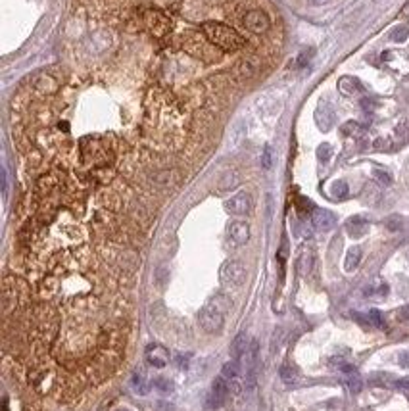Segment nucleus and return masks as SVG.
Here are the masks:
<instances>
[{
	"label": "nucleus",
	"mask_w": 409,
	"mask_h": 411,
	"mask_svg": "<svg viewBox=\"0 0 409 411\" xmlns=\"http://www.w3.org/2000/svg\"><path fill=\"white\" fill-rule=\"evenodd\" d=\"M331 194L335 196L336 200H344V198L350 194L348 183H344V181H335L333 187H331Z\"/></svg>",
	"instance_id": "nucleus-21"
},
{
	"label": "nucleus",
	"mask_w": 409,
	"mask_h": 411,
	"mask_svg": "<svg viewBox=\"0 0 409 411\" xmlns=\"http://www.w3.org/2000/svg\"><path fill=\"white\" fill-rule=\"evenodd\" d=\"M152 386H154L156 390L163 392V394H167V392H173V388H175L173 381H171V379H167V377H156V379H154V382H152Z\"/></svg>",
	"instance_id": "nucleus-22"
},
{
	"label": "nucleus",
	"mask_w": 409,
	"mask_h": 411,
	"mask_svg": "<svg viewBox=\"0 0 409 411\" xmlns=\"http://www.w3.org/2000/svg\"><path fill=\"white\" fill-rule=\"evenodd\" d=\"M156 411H175V410H173V406H171V404H167V402H160V404L156 406Z\"/></svg>",
	"instance_id": "nucleus-34"
},
{
	"label": "nucleus",
	"mask_w": 409,
	"mask_h": 411,
	"mask_svg": "<svg viewBox=\"0 0 409 411\" xmlns=\"http://www.w3.org/2000/svg\"><path fill=\"white\" fill-rule=\"evenodd\" d=\"M338 90L344 94V96H353V94H357V92H363V85L359 83V79L357 77H342L340 81H338Z\"/></svg>",
	"instance_id": "nucleus-14"
},
{
	"label": "nucleus",
	"mask_w": 409,
	"mask_h": 411,
	"mask_svg": "<svg viewBox=\"0 0 409 411\" xmlns=\"http://www.w3.org/2000/svg\"><path fill=\"white\" fill-rule=\"evenodd\" d=\"M315 121H317L321 131H329L331 129V125L335 121V112L329 108V104H319V108L315 110Z\"/></svg>",
	"instance_id": "nucleus-13"
},
{
	"label": "nucleus",
	"mask_w": 409,
	"mask_h": 411,
	"mask_svg": "<svg viewBox=\"0 0 409 411\" xmlns=\"http://www.w3.org/2000/svg\"><path fill=\"white\" fill-rule=\"evenodd\" d=\"M367 321H369V325H373V327H377V329H384V327H386L384 317H382V313H380L379 309H371L369 315H367Z\"/></svg>",
	"instance_id": "nucleus-23"
},
{
	"label": "nucleus",
	"mask_w": 409,
	"mask_h": 411,
	"mask_svg": "<svg viewBox=\"0 0 409 411\" xmlns=\"http://www.w3.org/2000/svg\"><path fill=\"white\" fill-rule=\"evenodd\" d=\"M229 394H231V384H229V381L223 375L221 377H215L213 382H211V390H209V394L205 398V408L207 410H217V408H221L227 402Z\"/></svg>",
	"instance_id": "nucleus-4"
},
{
	"label": "nucleus",
	"mask_w": 409,
	"mask_h": 411,
	"mask_svg": "<svg viewBox=\"0 0 409 411\" xmlns=\"http://www.w3.org/2000/svg\"><path fill=\"white\" fill-rule=\"evenodd\" d=\"M311 264H313V256H311V252H309V250L302 252V256H300V260H298V271H300V275H307V273L311 271Z\"/></svg>",
	"instance_id": "nucleus-20"
},
{
	"label": "nucleus",
	"mask_w": 409,
	"mask_h": 411,
	"mask_svg": "<svg viewBox=\"0 0 409 411\" xmlns=\"http://www.w3.org/2000/svg\"><path fill=\"white\" fill-rule=\"evenodd\" d=\"M398 317H400V319H409V304L408 306H404V308H400Z\"/></svg>",
	"instance_id": "nucleus-35"
},
{
	"label": "nucleus",
	"mask_w": 409,
	"mask_h": 411,
	"mask_svg": "<svg viewBox=\"0 0 409 411\" xmlns=\"http://www.w3.org/2000/svg\"><path fill=\"white\" fill-rule=\"evenodd\" d=\"M246 279V267L238 260H229L221 265L219 280L225 286H240Z\"/></svg>",
	"instance_id": "nucleus-3"
},
{
	"label": "nucleus",
	"mask_w": 409,
	"mask_h": 411,
	"mask_svg": "<svg viewBox=\"0 0 409 411\" xmlns=\"http://www.w3.org/2000/svg\"><path fill=\"white\" fill-rule=\"evenodd\" d=\"M227 235H229V238L233 240L234 244H246L250 238V225L246 223V221H231L229 223V227H227Z\"/></svg>",
	"instance_id": "nucleus-9"
},
{
	"label": "nucleus",
	"mask_w": 409,
	"mask_h": 411,
	"mask_svg": "<svg viewBox=\"0 0 409 411\" xmlns=\"http://www.w3.org/2000/svg\"><path fill=\"white\" fill-rule=\"evenodd\" d=\"M278 375H280V381L284 382V384H294V382L298 381V371H296L290 363L280 365V369H278Z\"/></svg>",
	"instance_id": "nucleus-18"
},
{
	"label": "nucleus",
	"mask_w": 409,
	"mask_h": 411,
	"mask_svg": "<svg viewBox=\"0 0 409 411\" xmlns=\"http://www.w3.org/2000/svg\"><path fill=\"white\" fill-rule=\"evenodd\" d=\"M369 231V221L361 215H353L350 219L346 221V233L351 236V238H361Z\"/></svg>",
	"instance_id": "nucleus-12"
},
{
	"label": "nucleus",
	"mask_w": 409,
	"mask_h": 411,
	"mask_svg": "<svg viewBox=\"0 0 409 411\" xmlns=\"http://www.w3.org/2000/svg\"><path fill=\"white\" fill-rule=\"evenodd\" d=\"M144 359L152 367L163 369L169 363V352L163 346H160V344H150L146 348V352H144Z\"/></svg>",
	"instance_id": "nucleus-8"
},
{
	"label": "nucleus",
	"mask_w": 409,
	"mask_h": 411,
	"mask_svg": "<svg viewBox=\"0 0 409 411\" xmlns=\"http://www.w3.org/2000/svg\"><path fill=\"white\" fill-rule=\"evenodd\" d=\"M331 156H333V146L331 144H321V146L317 148V158H319V162L327 163L329 160H331Z\"/></svg>",
	"instance_id": "nucleus-25"
},
{
	"label": "nucleus",
	"mask_w": 409,
	"mask_h": 411,
	"mask_svg": "<svg viewBox=\"0 0 409 411\" xmlns=\"http://www.w3.org/2000/svg\"><path fill=\"white\" fill-rule=\"evenodd\" d=\"M262 165H263V169H271V165H273V148H271V146L263 148Z\"/></svg>",
	"instance_id": "nucleus-26"
},
{
	"label": "nucleus",
	"mask_w": 409,
	"mask_h": 411,
	"mask_svg": "<svg viewBox=\"0 0 409 411\" xmlns=\"http://www.w3.org/2000/svg\"><path fill=\"white\" fill-rule=\"evenodd\" d=\"M313 225L317 231H331L336 225V215L329 209H321L317 207L313 211Z\"/></svg>",
	"instance_id": "nucleus-10"
},
{
	"label": "nucleus",
	"mask_w": 409,
	"mask_h": 411,
	"mask_svg": "<svg viewBox=\"0 0 409 411\" xmlns=\"http://www.w3.org/2000/svg\"><path fill=\"white\" fill-rule=\"evenodd\" d=\"M398 361H400V365H402L404 369H409V350L400 353V355H398Z\"/></svg>",
	"instance_id": "nucleus-31"
},
{
	"label": "nucleus",
	"mask_w": 409,
	"mask_h": 411,
	"mask_svg": "<svg viewBox=\"0 0 409 411\" xmlns=\"http://www.w3.org/2000/svg\"><path fill=\"white\" fill-rule=\"evenodd\" d=\"M221 375L231 382V386L234 388V392H240V386L236 384V381L242 377V369H240V363L236 359H229L227 363H223L221 367Z\"/></svg>",
	"instance_id": "nucleus-11"
},
{
	"label": "nucleus",
	"mask_w": 409,
	"mask_h": 411,
	"mask_svg": "<svg viewBox=\"0 0 409 411\" xmlns=\"http://www.w3.org/2000/svg\"><path fill=\"white\" fill-rule=\"evenodd\" d=\"M331 0H307V4L309 6H325V4H329Z\"/></svg>",
	"instance_id": "nucleus-36"
},
{
	"label": "nucleus",
	"mask_w": 409,
	"mask_h": 411,
	"mask_svg": "<svg viewBox=\"0 0 409 411\" xmlns=\"http://www.w3.org/2000/svg\"><path fill=\"white\" fill-rule=\"evenodd\" d=\"M313 56V50H306V52H302L300 54V58H298V66H306L307 60Z\"/></svg>",
	"instance_id": "nucleus-33"
},
{
	"label": "nucleus",
	"mask_w": 409,
	"mask_h": 411,
	"mask_svg": "<svg viewBox=\"0 0 409 411\" xmlns=\"http://www.w3.org/2000/svg\"><path fill=\"white\" fill-rule=\"evenodd\" d=\"M402 15H404V17H409V2L402 8Z\"/></svg>",
	"instance_id": "nucleus-37"
},
{
	"label": "nucleus",
	"mask_w": 409,
	"mask_h": 411,
	"mask_svg": "<svg viewBox=\"0 0 409 411\" xmlns=\"http://www.w3.org/2000/svg\"><path fill=\"white\" fill-rule=\"evenodd\" d=\"M116 411H131V410H116Z\"/></svg>",
	"instance_id": "nucleus-38"
},
{
	"label": "nucleus",
	"mask_w": 409,
	"mask_h": 411,
	"mask_svg": "<svg viewBox=\"0 0 409 411\" xmlns=\"http://www.w3.org/2000/svg\"><path fill=\"white\" fill-rule=\"evenodd\" d=\"M409 35V25H400L392 31V41L394 43H404Z\"/></svg>",
	"instance_id": "nucleus-24"
},
{
	"label": "nucleus",
	"mask_w": 409,
	"mask_h": 411,
	"mask_svg": "<svg viewBox=\"0 0 409 411\" xmlns=\"http://www.w3.org/2000/svg\"><path fill=\"white\" fill-rule=\"evenodd\" d=\"M262 66H263V58L260 54H250L246 58L238 60L236 66L233 69V75L236 79L244 81V79H252L256 75L262 71Z\"/></svg>",
	"instance_id": "nucleus-5"
},
{
	"label": "nucleus",
	"mask_w": 409,
	"mask_h": 411,
	"mask_svg": "<svg viewBox=\"0 0 409 411\" xmlns=\"http://www.w3.org/2000/svg\"><path fill=\"white\" fill-rule=\"evenodd\" d=\"M231 302L227 296H215L211 298L209 302H205V306L200 311V317H198V323L204 329L205 333H219L223 329V323H225V311L229 309Z\"/></svg>",
	"instance_id": "nucleus-2"
},
{
	"label": "nucleus",
	"mask_w": 409,
	"mask_h": 411,
	"mask_svg": "<svg viewBox=\"0 0 409 411\" xmlns=\"http://www.w3.org/2000/svg\"><path fill=\"white\" fill-rule=\"evenodd\" d=\"M131 386H133V390H135L136 394H142V396L146 394L148 392V381H146L144 371H135V373H133Z\"/></svg>",
	"instance_id": "nucleus-17"
},
{
	"label": "nucleus",
	"mask_w": 409,
	"mask_h": 411,
	"mask_svg": "<svg viewBox=\"0 0 409 411\" xmlns=\"http://www.w3.org/2000/svg\"><path fill=\"white\" fill-rule=\"evenodd\" d=\"M346 388L350 390L351 394H359L361 392V388H363V381L359 379V375L357 373H351V375H346Z\"/></svg>",
	"instance_id": "nucleus-19"
},
{
	"label": "nucleus",
	"mask_w": 409,
	"mask_h": 411,
	"mask_svg": "<svg viewBox=\"0 0 409 411\" xmlns=\"http://www.w3.org/2000/svg\"><path fill=\"white\" fill-rule=\"evenodd\" d=\"M248 344H250L248 335H246V333H240V335L233 340V344H231V357H233V359H240V355L246 352Z\"/></svg>",
	"instance_id": "nucleus-15"
},
{
	"label": "nucleus",
	"mask_w": 409,
	"mask_h": 411,
	"mask_svg": "<svg viewBox=\"0 0 409 411\" xmlns=\"http://www.w3.org/2000/svg\"><path fill=\"white\" fill-rule=\"evenodd\" d=\"M189 361H190V353H179L177 355V365H179V369H187L189 367Z\"/></svg>",
	"instance_id": "nucleus-29"
},
{
	"label": "nucleus",
	"mask_w": 409,
	"mask_h": 411,
	"mask_svg": "<svg viewBox=\"0 0 409 411\" xmlns=\"http://www.w3.org/2000/svg\"><path fill=\"white\" fill-rule=\"evenodd\" d=\"M361 248L359 246H351L348 252H346V260H344V269L348 271V273H351V271H355L357 269V265H359V262H361Z\"/></svg>",
	"instance_id": "nucleus-16"
},
{
	"label": "nucleus",
	"mask_w": 409,
	"mask_h": 411,
	"mask_svg": "<svg viewBox=\"0 0 409 411\" xmlns=\"http://www.w3.org/2000/svg\"><path fill=\"white\" fill-rule=\"evenodd\" d=\"M386 225H388L390 231H398V229L402 227V219H400V217H390V219L386 221Z\"/></svg>",
	"instance_id": "nucleus-32"
},
{
	"label": "nucleus",
	"mask_w": 409,
	"mask_h": 411,
	"mask_svg": "<svg viewBox=\"0 0 409 411\" xmlns=\"http://www.w3.org/2000/svg\"><path fill=\"white\" fill-rule=\"evenodd\" d=\"M60 85L62 83H60V79L56 75L41 73L39 77H35L31 88H33V94H37V96H50V94L58 92Z\"/></svg>",
	"instance_id": "nucleus-6"
},
{
	"label": "nucleus",
	"mask_w": 409,
	"mask_h": 411,
	"mask_svg": "<svg viewBox=\"0 0 409 411\" xmlns=\"http://www.w3.org/2000/svg\"><path fill=\"white\" fill-rule=\"evenodd\" d=\"M373 177L379 181L380 185H390L392 183V177L388 175L386 171H382V169H373Z\"/></svg>",
	"instance_id": "nucleus-27"
},
{
	"label": "nucleus",
	"mask_w": 409,
	"mask_h": 411,
	"mask_svg": "<svg viewBox=\"0 0 409 411\" xmlns=\"http://www.w3.org/2000/svg\"><path fill=\"white\" fill-rule=\"evenodd\" d=\"M394 386L398 388V390H402V392L409 394V379H400V381L394 382Z\"/></svg>",
	"instance_id": "nucleus-30"
},
{
	"label": "nucleus",
	"mask_w": 409,
	"mask_h": 411,
	"mask_svg": "<svg viewBox=\"0 0 409 411\" xmlns=\"http://www.w3.org/2000/svg\"><path fill=\"white\" fill-rule=\"evenodd\" d=\"M200 27H202V33L219 48L221 52L244 50L250 44L248 39L236 29V27L225 23V21H221V19H205Z\"/></svg>",
	"instance_id": "nucleus-1"
},
{
	"label": "nucleus",
	"mask_w": 409,
	"mask_h": 411,
	"mask_svg": "<svg viewBox=\"0 0 409 411\" xmlns=\"http://www.w3.org/2000/svg\"><path fill=\"white\" fill-rule=\"evenodd\" d=\"M359 131H361V127H359L355 121H350V123H346V125L342 127V133H346V135H357Z\"/></svg>",
	"instance_id": "nucleus-28"
},
{
	"label": "nucleus",
	"mask_w": 409,
	"mask_h": 411,
	"mask_svg": "<svg viewBox=\"0 0 409 411\" xmlns=\"http://www.w3.org/2000/svg\"><path fill=\"white\" fill-rule=\"evenodd\" d=\"M225 209L233 215H246L252 209V198L248 192H238L231 196L229 200H225Z\"/></svg>",
	"instance_id": "nucleus-7"
}]
</instances>
